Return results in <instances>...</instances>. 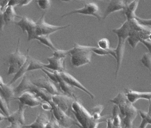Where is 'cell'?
<instances>
[{
    "instance_id": "bcb514c9",
    "label": "cell",
    "mask_w": 151,
    "mask_h": 128,
    "mask_svg": "<svg viewBox=\"0 0 151 128\" xmlns=\"http://www.w3.org/2000/svg\"><path fill=\"white\" fill-rule=\"evenodd\" d=\"M55 128H68L67 127H64L63 125H61L60 124L57 120L55 119Z\"/></svg>"
},
{
    "instance_id": "e0dca14e",
    "label": "cell",
    "mask_w": 151,
    "mask_h": 128,
    "mask_svg": "<svg viewBox=\"0 0 151 128\" xmlns=\"http://www.w3.org/2000/svg\"><path fill=\"white\" fill-rule=\"evenodd\" d=\"M48 64H45V68L52 69L54 71L63 72L65 71L64 58L57 57L53 56L47 58Z\"/></svg>"
},
{
    "instance_id": "7dc6e473",
    "label": "cell",
    "mask_w": 151,
    "mask_h": 128,
    "mask_svg": "<svg viewBox=\"0 0 151 128\" xmlns=\"http://www.w3.org/2000/svg\"><path fill=\"white\" fill-rule=\"evenodd\" d=\"M0 118H1V121L3 120H7V116H6L4 115L1 113L0 114Z\"/></svg>"
},
{
    "instance_id": "4316f807",
    "label": "cell",
    "mask_w": 151,
    "mask_h": 128,
    "mask_svg": "<svg viewBox=\"0 0 151 128\" xmlns=\"http://www.w3.org/2000/svg\"><path fill=\"white\" fill-rule=\"evenodd\" d=\"M117 106L114 105L112 110V124L114 128H122V120Z\"/></svg>"
},
{
    "instance_id": "ab89813d",
    "label": "cell",
    "mask_w": 151,
    "mask_h": 128,
    "mask_svg": "<svg viewBox=\"0 0 151 128\" xmlns=\"http://www.w3.org/2000/svg\"><path fill=\"white\" fill-rule=\"evenodd\" d=\"M140 42L143 44L148 49L149 53L151 54V41L147 40H142L140 41Z\"/></svg>"
},
{
    "instance_id": "8d00e7d4",
    "label": "cell",
    "mask_w": 151,
    "mask_h": 128,
    "mask_svg": "<svg viewBox=\"0 0 151 128\" xmlns=\"http://www.w3.org/2000/svg\"><path fill=\"white\" fill-rule=\"evenodd\" d=\"M139 23L141 25L144 26H151V19H144L140 18L139 17H136Z\"/></svg>"
},
{
    "instance_id": "44dd1931",
    "label": "cell",
    "mask_w": 151,
    "mask_h": 128,
    "mask_svg": "<svg viewBox=\"0 0 151 128\" xmlns=\"http://www.w3.org/2000/svg\"><path fill=\"white\" fill-rule=\"evenodd\" d=\"M127 1H111L105 11L103 18L105 19L110 13L125 9Z\"/></svg>"
},
{
    "instance_id": "4dcf8cb0",
    "label": "cell",
    "mask_w": 151,
    "mask_h": 128,
    "mask_svg": "<svg viewBox=\"0 0 151 128\" xmlns=\"http://www.w3.org/2000/svg\"><path fill=\"white\" fill-rule=\"evenodd\" d=\"M142 64L149 69L151 75V54L149 52H146L141 59Z\"/></svg>"
},
{
    "instance_id": "52a82bcc",
    "label": "cell",
    "mask_w": 151,
    "mask_h": 128,
    "mask_svg": "<svg viewBox=\"0 0 151 128\" xmlns=\"http://www.w3.org/2000/svg\"><path fill=\"white\" fill-rule=\"evenodd\" d=\"M45 12L43 13L40 18L36 21L37 36L41 35L49 36L51 34L56 31L67 28L70 26V25H67L63 26H58L48 24L45 21Z\"/></svg>"
},
{
    "instance_id": "7c38bea8",
    "label": "cell",
    "mask_w": 151,
    "mask_h": 128,
    "mask_svg": "<svg viewBox=\"0 0 151 128\" xmlns=\"http://www.w3.org/2000/svg\"><path fill=\"white\" fill-rule=\"evenodd\" d=\"M32 83L41 89L47 91L52 95L61 94L56 86L47 77L41 76L33 80Z\"/></svg>"
},
{
    "instance_id": "8992f818",
    "label": "cell",
    "mask_w": 151,
    "mask_h": 128,
    "mask_svg": "<svg viewBox=\"0 0 151 128\" xmlns=\"http://www.w3.org/2000/svg\"><path fill=\"white\" fill-rule=\"evenodd\" d=\"M49 103H50L52 107L51 112L55 119L60 124L68 128L73 125H77L78 127L79 126V124L77 121L68 115L67 113L62 110L53 101Z\"/></svg>"
},
{
    "instance_id": "30bf717a",
    "label": "cell",
    "mask_w": 151,
    "mask_h": 128,
    "mask_svg": "<svg viewBox=\"0 0 151 128\" xmlns=\"http://www.w3.org/2000/svg\"><path fill=\"white\" fill-rule=\"evenodd\" d=\"M15 99L18 100L19 103L22 105L31 108L41 105L43 103L41 99L37 97L35 93L29 91L24 92L20 96Z\"/></svg>"
},
{
    "instance_id": "3957f363",
    "label": "cell",
    "mask_w": 151,
    "mask_h": 128,
    "mask_svg": "<svg viewBox=\"0 0 151 128\" xmlns=\"http://www.w3.org/2000/svg\"><path fill=\"white\" fill-rule=\"evenodd\" d=\"M130 28L129 22L126 20L119 28H115L112 30V32L115 33L118 38V43L116 48L115 49L116 57V69L115 71V76H117L119 69L122 65L124 52V47L126 40L129 36Z\"/></svg>"
},
{
    "instance_id": "d590c367",
    "label": "cell",
    "mask_w": 151,
    "mask_h": 128,
    "mask_svg": "<svg viewBox=\"0 0 151 128\" xmlns=\"http://www.w3.org/2000/svg\"><path fill=\"white\" fill-rule=\"evenodd\" d=\"M41 70H42V71H43V72H44L45 74H46L47 76H48L51 80H52L53 81L58 83V80H57L56 75L55 73L54 72V73H52V72H49L48 70L45 69V68H42Z\"/></svg>"
},
{
    "instance_id": "f6af8a7d",
    "label": "cell",
    "mask_w": 151,
    "mask_h": 128,
    "mask_svg": "<svg viewBox=\"0 0 151 128\" xmlns=\"http://www.w3.org/2000/svg\"><path fill=\"white\" fill-rule=\"evenodd\" d=\"M107 127L106 128H114L113 127V124L111 118H108L106 121Z\"/></svg>"
},
{
    "instance_id": "7bdbcfd3",
    "label": "cell",
    "mask_w": 151,
    "mask_h": 128,
    "mask_svg": "<svg viewBox=\"0 0 151 128\" xmlns=\"http://www.w3.org/2000/svg\"><path fill=\"white\" fill-rule=\"evenodd\" d=\"M19 3H20V1H19V0L9 1L7 7H9V6H14V7L15 6H16V5H18V6Z\"/></svg>"
},
{
    "instance_id": "2e32d148",
    "label": "cell",
    "mask_w": 151,
    "mask_h": 128,
    "mask_svg": "<svg viewBox=\"0 0 151 128\" xmlns=\"http://www.w3.org/2000/svg\"><path fill=\"white\" fill-rule=\"evenodd\" d=\"M0 90L1 95L5 99L10 106V102L11 100L15 99L16 94L14 89L12 87L11 84L9 83H5L1 76L0 79Z\"/></svg>"
},
{
    "instance_id": "e575fe53",
    "label": "cell",
    "mask_w": 151,
    "mask_h": 128,
    "mask_svg": "<svg viewBox=\"0 0 151 128\" xmlns=\"http://www.w3.org/2000/svg\"><path fill=\"white\" fill-rule=\"evenodd\" d=\"M40 8L42 10L47 9L51 7V1H36Z\"/></svg>"
},
{
    "instance_id": "d4e9b609",
    "label": "cell",
    "mask_w": 151,
    "mask_h": 128,
    "mask_svg": "<svg viewBox=\"0 0 151 128\" xmlns=\"http://www.w3.org/2000/svg\"><path fill=\"white\" fill-rule=\"evenodd\" d=\"M139 113L142 119L139 128H146L149 124L151 125V101H149L148 112L139 110Z\"/></svg>"
},
{
    "instance_id": "60d3db41",
    "label": "cell",
    "mask_w": 151,
    "mask_h": 128,
    "mask_svg": "<svg viewBox=\"0 0 151 128\" xmlns=\"http://www.w3.org/2000/svg\"><path fill=\"white\" fill-rule=\"evenodd\" d=\"M41 106H42L43 109H44L45 110H47V111H48V110H51H51H52V106L50 105V103H48V102H43Z\"/></svg>"
},
{
    "instance_id": "83f0119b",
    "label": "cell",
    "mask_w": 151,
    "mask_h": 128,
    "mask_svg": "<svg viewBox=\"0 0 151 128\" xmlns=\"http://www.w3.org/2000/svg\"><path fill=\"white\" fill-rule=\"evenodd\" d=\"M35 40H38L39 41L41 44L47 46L50 48L51 50L54 51L57 49V48L55 47L54 44L52 43V41L49 38V36L48 35H41L37 36H36Z\"/></svg>"
},
{
    "instance_id": "9c48e42d",
    "label": "cell",
    "mask_w": 151,
    "mask_h": 128,
    "mask_svg": "<svg viewBox=\"0 0 151 128\" xmlns=\"http://www.w3.org/2000/svg\"><path fill=\"white\" fill-rule=\"evenodd\" d=\"M76 13L93 16L99 20H100L101 19L99 6L95 3L93 2L86 4L83 8L73 10L68 13H66L63 15L61 17Z\"/></svg>"
},
{
    "instance_id": "f546056e",
    "label": "cell",
    "mask_w": 151,
    "mask_h": 128,
    "mask_svg": "<svg viewBox=\"0 0 151 128\" xmlns=\"http://www.w3.org/2000/svg\"><path fill=\"white\" fill-rule=\"evenodd\" d=\"M45 64L42 63L40 60L31 57L29 65L27 71L28 72V71L37 70V69H42V68H45Z\"/></svg>"
},
{
    "instance_id": "4fadbf2b",
    "label": "cell",
    "mask_w": 151,
    "mask_h": 128,
    "mask_svg": "<svg viewBox=\"0 0 151 128\" xmlns=\"http://www.w3.org/2000/svg\"><path fill=\"white\" fill-rule=\"evenodd\" d=\"M150 31V29L144 31H135L130 29L129 37L127 39L129 44L132 48H136L137 44L141 40L148 39Z\"/></svg>"
},
{
    "instance_id": "603a6c76",
    "label": "cell",
    "mask_w": 151,
    "mask_h": 128,
    "mask_svg": "<svg viewBox=\"0 0 151 128\" xmlns=\"http://www.w3.org/2000/svg\"><path fill=\"white\" fill-rule=\"evenodd\" d=\"M33 84L32 81H30L28 76L24 75L22 81L14 89L16 95L20 96L22 93L24 92V91L29 90Z\"/></svg>"
},
{
    "instance_id": "ffe728a7",
    "label": "cell",
    "mask_w": 151,
    "mask_h": 128,
    "mask_svg": "<svg viewBox=\"0 0 151 128\" xmlns=\"http://www.w3.org/2000/svg\"><path fill=\"white\" fill-rule=\"evenodd\" d=\"M50 119L48 116L44 112H41L37 116L34 122L28 125H24L25 128H45Z\"/></svg>"
},
{
    "instance_id": "7a4b0ae2",
    "label": "cell",
    "mask_w": 151,
    "mask_h": 128,
    "mask_svg": "<svg viewBox=\"0 0 151 128\" xmlns=\"http://www.w3.org/2000/svg\"><path fill=\"white\" fill-rule=\"evenodd\" d=\"M71 108L79 124V128H98L99 124L105 122L94 120L91 114L82 105L79 99L73 102Z\"/></svg>"
},
{
    "instance_id": "5bb4252c",
    "label": "cell",
    "mask_w": 151,
    "mask_h": 128,
    "mask_svg": "<svg viewBox=\"0 0 151 128\" xmlns=\"http://www.w3.org/2000/svg\"><path fill=\"white\" fill-rule=\"evenodd\" d=\"M60 75L63 80L67 82L69 84L73 87H76L79 89L83 91L84 92L88 94L92 99L94 98V96L86 88L84 87L78 80H77L75 77L66 71L60 72Z\"/></svg>"
},
{
    "instance_id": "b9f144b4",
    "label": "cell",
    "mask_w": 151,
    "mask_h": 128,
    "mask_svg": "<svg viewBox=\"0 0 151 128\" xmlns=\"http://www.w3.org/2000/svg\"><path fill=\"white\" fill-rule=\"evenodd\" d=\"M22 125L19 122H12L9 126L6 127V128H22Z\"/></svg>"
},
{
    "instance_id": "277c9868",
    "label": "cell",
    "mask_w": 151,
    "mask_h": 128,
    "mask_svg": "<svg viewBox=\"0 0 151 128\" xmlns=\"http://www.w3.org/2000/svg\"><path fill=\"white\" fill-rule=\"evenodd\" d=\"M93 47L74 44V47L70 49V54L71 64L78 67L91 63Z\"/></svg>"
},
{
    "instance_id": "8fae6325",
    "label": "cell",
    "mask_w": 151,
    "mask_h": 128,
    "mask_svg": "<svg viewBox=\"0 0 151 128\" xmlns=\"http://www.w3.org/2000/svg\"><path fill=\"white\" fill-rule=\"evenodd\" d=\"M52 99L53 102L65 113L71 108L72 103L76 100L70 96L62 94L52 95Z\"/></svg>"
},
{
    "instance_id": "ba28073f",
    "label": "cell",
    "mask_w": 151,
    "mask_h": 128,
    "mask_svg": "<svg viewBox=\"0 0 151 128\" xmlns=\"http://www.w3.org/2000/svg\"><path fill=\"white\" fill-rule=\"evenodd\" d=\"M14 23L21 28L23 33L26 32L27 33L28 41L35 40L37 36L36 22L26 16H24L22 17L20 21L15 22Z\"/></svg>"
},
{
    "instance_id": "484cf974",
    "label": "cell",
    "mask_w": 151,
    "mask_h": 128,
    "mask_svg": "<svg viewBox=\"0 0 151 128\" xmlns=\"http://www.w3.org/2000/svg\"><path fill=\"white\" fill-rule=\"evenodd\" d=\"M27 55V59L25 63L22 66L21 68L19 69L18 72L15 74V76L13 77L12 80L9 83V84H12L13 83L16 81L20 77H22L23 76H24L25 75V73L28 72L27 71H28V67H29V65L31 57H30L28 53Z\"/></svg>"
},
{
    "instance_id": "d6a6232c",
    "label": "cell",
    "mask_w": 151,
    "mask_h": 128,
    "mask_svg": "<svg viewBox=\"0 0 151 128\" xmlns=\"http://www.w3.org/2000/svg\"><path fill=\"white\" fill-rule=\"evenodd\" d=\"M70 54V49L68 50L59 49H57L56 50L54 51L53 56L61 58H65V57Z\"/></svg>"
},
{
    "instance_id": "1f68e13d",
    "label": "cell",
    "mask_w": 151,
    "mask_h": 128,
    "mask_svg": "<svg viewBox=\"0 0 151 128\" xmlns=\"http://www.w3.org/2000/svg\"><path fill=\"white\" fill-rule=\"evenodd\" d=\"M0 99H1V109L3 113L6 116H9L10 115V112H9V107L10 106L8 104L5 99L1 95L0 97Z\"/></svg>"
},
{
    "instance_id": "7402d4cb",
    "label": "cell",
    "mask_w": 151,
    "mask_h": 128,
    "mask_svg": "<svg viewBox=\"0 0 151 128\" xmlns=\"http://www.w3.org/2000/svg\"><path fill=\"white\" fill-rule=\"evenodd\" d=\"M14 6H9L7 7L3 13L1 12V19L4 21L5 25H8L10 23H15L16 17L22 18L21 16L17 15Z\"/></svg>"
},
{
    "instance_id": "ac0fdd59",
    "label": "cell",
    "mask_w": 151,
    "mask_h": 128,
    "mask_svg": "<svg viewBox=\"0 0 151 128\" xmlns=\"http://www.w3.org/2000/svg\"><path fill=\"white\" fill-rule=\"evenodd\" d=\"M56 75V77L58 80V83H59V86L61 90L63 92L65 95L70 96L74 98L76 100L78 99V97H76L75 94V90L74 87L69 84L62 79L60 75V72L58 71H54Z\"/></svg>"
},
{
    "instance_id": "836d02e7",
    "label": "cell",
    "mask_w": 151,
    "mask_h": 128,
    "mask_svg": "<svg viewBox=\"0 0 151 128\" xmlns=\"http://www.w3.org/2000/svg\"><path fill=\"white\" fill-rule=\"evenodd\" d=\"M99 48L102 49L106 50L109 49V40L107 38H104L100 39L98 41Z\"/></svg>"
},
{
    "instance_id": "f1b7e54d",
    "label": "cell",
    "mask_w": 151,
    "mask_h": 128,
    "mask_svg": "<svg viewBox=\"0 0 151 128\" xmlns=\"http://www.w3.org/2000/svg\"><path fill=\"white\" fill-rule=\"evenodd\" d=\"M92 52H94L95 54L97 55H100V56H104V55H111L116 59V54L115 49H109L106 50L102 49H100L99 47H94L92 50Z\"/></svg>"
},
{
    "instance_id": "c3c4849f",
    "label": "cell",
    "mask_w": 151,
    "mask_h": 128,
    "mask_svg": "<svg viewBox=\"0 0 151 128\" xmlns=\"http://www.w3.org/2000/svg\"><path fill=\"white\" fill-rule=\"evenodd\" d=\"M148 39H149L151 41V29H150V32H149V36H148Z\"/></svg>"
},
{
    "instance_id": "ee69618b",
    "label": "cell",
    "mask_w": 151,
    "mask_h": 128,
    "mask_svg": "<svg viewBox=\"0 0 151 128\" xmlns=\"http://www.w3.org/2000/svg\"><path fill=\"white\" fill-rule=\"evenodd\" d=\"M32 1H20V3H19L18 6H20V7L25 6V5H28Z\"/></svg>"
},
{
    "instance_id": "f35d334b",
    "label": "cell",
    "mask_w": 151,
    "mask_h": 128,
    "mask_svg": "<svg viewBox=\"0 0 151 128\" xmlns=\"http://www.w3.org/2000/svg\"><path fill=\"white\" fill-rule=\"evenodd\" d=\"M55 118L53 115L52 113L50 121H49V123L47 124V126H46L45 128H55Z\"/></svg>"
},
{
    "instance_id": "74e56055",
    "label": "cell",
    "mask_w": 151,
    "mask_h": 128,
    "mask_svg": "<svg viewBox=\"0 0 151 128\" xmlns=\"http://www.w3.org/2000/svg\"><path fill=\"white\" fill-rule=\"evenodd\" d=\"M9 1H0V10L1 13H3L6 9Z\"/></svg>"
},
{
    "instance_id": "9a60e30c",
    "label": "cell",
    "mask_w": 151,
    "mask_h": 128,
    "mask_svg": "<svg viewBox=\"0 0 151 128\" xmlns=\"http://www.w3.org/2000/svg\"><path fill=\"white\" fill-rule=\"evenodd\" d=\"M125 95L130 102L132 104L139 100L145 99L151 101V92H140L132 90L130 89H125Z\"/></svg>"
},
{
    "instance_id": "d6986e66",
    "label": "cell",
    "mask_w": 151,
    "mask_h": 128,
    "mask_svg": "<svg viewBox=\"0 0 151 128\" xmlns=\"http://www.w3.org/2000/svg\"><path fill=\"white\" fill-rule=\"evenodd\" d=\"M21 103H18V108L15 112L11 113L8 116L7 120L11 123L12 122H19L22 125H24L25 117L24 111L26 108Z\"/></svg>"
},
{
    "instance_id": "cb8c5ba5",
    "label": "cell",
    "mask_w": 151,
    "mask_h": 128,
    "mask_svg": "<svg viewBox=\"0 0 151 128\" xmlns=\"http://www.w3.org/2000/svg\"><path fill=\"white\" fill-rule=\"evenodd\" d=\"M139 1H134L129 4H127L125 9L123 10L124 13L127 18V21L135 18L137 16L135 15V11L138 5Z\"/></svg>"
},
{
    "instance_id": "5b68a950",
    "label": "cell",
    "mask_w": 151,
    "mask_h": 128,
    "mask_svg": "<svg viewBox=\"0 0 151 128\" xmlns=\"http://www.w3.org/2000/svg\"><path fill=\"white\" fill-rule=\"evenodd\" d=\"M20 38L17 41L15 51L11 53L9 58V67L8 75L16 74L24 64L27 59V55L22 54L19 50Z\"/></svg>"
},
{
    "instance_id": "6da1fadb",
    "label": "cell",
    "mask_w": 151,
    "mask_h": 128,
    "mask_svg": "<svg viewBox=\"0 0 151 128\" xmlns=\"http://www.w3.org/2000/svg\"><path fill=\"white\" fill-rule=\"evenodd\" d=\"M110 102L118 107L122 120V128H132L137 115V109L130 102L124 92H119Z\"/></svg>"
}]
</instances>
